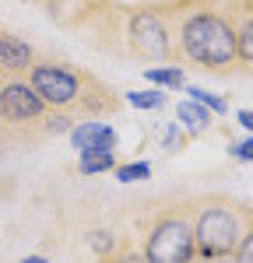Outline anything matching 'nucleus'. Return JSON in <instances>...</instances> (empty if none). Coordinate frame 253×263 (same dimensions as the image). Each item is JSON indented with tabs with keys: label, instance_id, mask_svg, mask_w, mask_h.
<instances>
[{
	"label": "nucleus",
	"instance_id": "obj_1",
	"mask_svg": "<svg viewBox=\"0 0 253 263\" xmlns=\"http://www.w3.org/2000/svg\"><path fill=\"white\" fill-rule=\"evenodd\" d=\"M172 67H201L208 74H243L225 0H172L169 4Z\"/></svg>",
	"mask_w": 253,
	"mask_h": 263
},
{
	"label": "nucleus",
	"instance_id": "obj_2",
	"mask_svg": "<svg viewBox=\"0 0 253 263\" xmlns=\"http://www.w3.org/2000/svg\"><path fill=\"white\" fill-rule=\"evenodd\" d=\"M25 81L42 99V105L49 112H60V116H70V120L113 116L123 105V99L105 81H99L92 70L74 67L67 60H57V57H35Z\"/></svg>",
	"mask_w": 253,
	"mask_h": 263
},
{
	"label": "nucleus",
	"instance_id": "obj_3",
	"mask_svg": "<svg viewBox=\"0 0 253 263\" xmlns=\"http://www.w3.org/2000/svg\"><path fill=\"white\" fill-rule=\"evenodd\" d=\"M70 126L74 120L49 112L25 78H4L0 84V144L46 141L57 134H70Z\"/></svg>",
	"mask_w": 253,
	"mask_h": 263
},
{
	"label": "nucleus",
	"instance_id": "obj_4",
	"mask_svg": "<svg viewBox=\"0 0 253 263\" xmlns=\"http://www.w3.org/2000/svg\"><path fill=\"white\" fill-rule=\"evenodd\" d=\"M190 224H193L197 253L225 256L253 228V207L225 193H204L190 200Z\"/></svg>",
	"mask_w": 253,
	"mask_h": 263
},
{
	"label": "nucleus",
	"instance_id": "obj_5",
	"mask_svg": "<svg viewBox=\"0 0 253 263\" xmlns=\"http://www.w3.org/2000/svg\"><path fill=\"white\" fill-rule=\"evenodd\" d=\"M141 228V256L144 263H190L193 246V224H190V200L169 203L151 218L137 221Z\"/></svg>",
	"mask_w": 253,
	"mask_h": 263
},
{
	"label": "nucleus",
	"instance_id": "obj_6",
	"mask_svg": "<svg viewBox=\"0 0 253 263\" xmlns=\"http://www.w3.org/2000/svg\"><path fill=\"white\" fill-rule=\"evenodd\" d=\"M123 53L137 63H169L172 60V35H169V4L162 7H130L123 11L120 28Z\"/></svg>",
	"mask_w": 253,
	"mask_h": 263
},
{
	"label": "nucleus",
	"instance_id": "obj_7",
	"mask_svg": "<svg viewBox=\"0 0 253 263\" xmlns=\"http://www.w3.org/2000/svg\"><path fill=\"white\" fill-rule=\"evenodd\" d=\"M225 11L232 21V35H236V57L243 74L253 70V0H225Z\"/></svg>",
	"mask_w": 253,
	"mask_h": 263
},
{
	"label": "nucleus",
	"instance_id": "obj_8",
	"mask_svg": "<svg viewBox=\"0 0 253 263\" xmlns=\"http://www.w3.org/2000/svg\"><path fill=\"white\" fill-rule=\"evenodd\" d=\"M35 57H39V53H35L32 42L0 25V74H4V78H25L28 67L35 63Z\"/></svg>",
	"mask_w": 253,
	"mask_h": 263
},
{
	"label": "nucleus",
	"instance_id": "obj_9",
	"mask_svg": "<svg viewBox=\"0 0 253 263\" xmlns=\"http://www.w3.org/2000/svg\"><path fill=\"white\" fill-rule=\"evenodd\" d=\"M70 144H74V151H116V144H120V134L113 130V126H105V123H95V120H81L70 126Z\"/></svg>",
	"mask_w": 253,
	"mask_h": 263
},
{
	"label": "nucleus",
	"instance_id": "obj_10",
	"mask_svg": "<svg viewBox=\"0 0 253 263\" xmlns=\"http://www.w3.org/2000/svg\"><path fill=\"white\" fill-rule=\"evenodd\" d=\"M176 120L187 126L190 137L208 134V130H211V112L204 109V105H197V102H179V105H176Z\"/></svg>",
	"mask_w": 253,
	"mask_h": 263
},
{
	"label": "nucleus",
	"instance_id": "obj_11",
	"mask_svg": "<svg viewBox=\"0 0 253 263\" xmlns=\"http://www.w3.org/2000/svg\"><path fill=\"white\" fill-rule=\"evenodd\" d=\"M116 151H84L78 168H81L84 176H99V172H113L116 168Z\"/></svg>",
	"mask_w": 253,
	"mask_h": 263
},
{
	"label": "nucleus",
	"instance_id": "obj_12",
	"mask_svg": "<svg viewBox=\"0 0 253 263\" xmlns=\"http://www.w3.org/2000/svg\"><path fill=\"white\" fill-rule=\"evenodd\" d=\"M144 78L151 84H162V88H187V78H183V67H144Z\"/></svg>",
	"mask_w": 253,
	"mask_h": 263
},
{
	"label": "nucleus",
	"instance_id": "obj_13",
	"mask_svg": "<svg viewBox=\"0 0 253 263\" xmlns=\"http://www.w3.org/2000/svg\"><path fill=\"white\" fill-rule=\"evenodd\" d=\"M190 102H197V105H204L211 116L218 112V116H225L229 112V99H222V95H214V91H204V88H197V84H190L187 88Z\"/></svg>",
	"mask_w": 253,
	"mask_h": 263
},
{
	"label": "nucleus",
	"instance_id": "obj_14",
	"mask_svg": "<svg viewBox=\"0 0 253 263\" xmlns=\"http://www.w3.org/2000/svg\"><path fill=\"white\" fill-rule=\"evenodd\" d=\"M88 246H92V253H95L99 263H102V260H109V256L120 249V235L102 228V232H92V235H88Z\"/></svg>",
	"mask_w": 253,
	"mask_h": 263
},
{
	"label": "nucleus",
	"instance_id": "obj_15",
	"mask_svg": "<svg viewBox=\"0 0 253 263\" xmlns=\"http://www.w3.org/2000/svg\"><path fill=\"white\" fill-rule=\"evenodd\" d=\"M123 102L134 105V109H162L166 105V95L155 91V88H148V91H123Z\"/></svg>",
	"mask_w": 253,
	"mask_h": 263
},
{
	"label": "nucleus",
	"instance_id": "obj_16",
	"mask_svg": "<svg viewBox=\"0 0 253 263\" xmlns=\"http://www.w3.org/2000/svg\"><path fill=\"white\" fill-rule=\"evenodd\" d=\"M113 172H116V179H120V182H141V179L151 176V165H148V162H127V165H116Z\"/></svg>",
	"mask_w": 253,
	"mask_h": 263
},
{
	"label": "nucleus",
	"instance_id": "obj_17",
	"mask_svg": "<svg viewBox=\"0 0 253 263\" xmlns=\"http://www.w3.org/2000/svg\"><path fill=\"white\" fill-rule=\"evenodd\" d=\"M102 263H144V256H141V249H134L130 239H120V249H116L109 260H102Z\"/></svg>",
	"mask_w": 253,
	"mask_h": 263
},
{
	"label": "nucleus",
	"instance_id": "obj_18",
	"mask_svg": "<svg viewBox=\"0 0 253 263\" xmlns=\"http://www.w3.org/2000/svg\"><path fill=\"white\" fill-rule=\"evenodd\" d=\"M232 260L236 263H253V228L239 239V246L232 249Z\"/></svg>",
	"mask_w": 253,
	"mask_h": 263
},
{
	"label": "nucleus",
	"instance_id": "obj_19",
	"mask_svg": "<svg viewBox=\"0 0 253 263\" xmlns=\"http://www.w3.org/2000/svg\"><path fill=\"white\" fill-rule=\"evenodd\" d=\"M179 144H183V137H179V126H176V123H169L166 137H162V147H166V151H176Z\"/></svg>",
	"mask_w": 253,
	"mask_h": 263
},
{
	"label": "nucleus",
	"instance_id": "obj_20",
	"mask_svg": "<svg viewBox=\"0 0 253 263\" xmlns=\"http://www.w3.org/2000/svg\"><path fill=\"white\" fill-rule=\"evenodd\" d=\"M232 151H236V158H239V162H250V158H253V137L239 141L236 147H232Z\"/></svg>",
	"mask_w": 253,
	"mask_h": 263
},
{
	"label": "nucleus",
	"instance_id": "obj_21",
	"mask_svg": "<svg viewBox=\"0 0 253 263\" xmlns=\"http://www.w3.org/2000/svg\"><path fill=\"white\" fill-rule=\"evenodd\" d=\"M190 263H236L232 260V253H225V256H211V253H193V260Z\"/></svg>",
	"mask_w": 253,
	"mask_h": 263
},
{
	"label": "nucleus",
	"instance_id": "obj_22",
	"mask_svg": "<svg viewBox=\"0 0 253 263\" xmlns=\"http://www.w3.org/2000/svg\"><path fill=\"white\" fill-rule=\"evenodd\" d=\"M239 126H243V130H253V112L250 109H239Z\"/></svg>",
	"mask_w": 253,
	"mask_h": 263
},
{
	"label": "nucleus",
	"instance_id": "obj_23",
	"mask_svg": "<svg viewBox=\"0 0 253 263\" xmlns=\"http://www.w3.org/2000/svg\"><path fill=\"white\" fill-rule=\"evenodd\" d=\"M21 263H49V260H46V256H25Z\"/></svg>",
	"mask_w": 253,
	"mask_h": 263
},
{
	"label": "nucleus",
	"instance_id": "obj_24",
	"mask_svg": "<svg viewBox=\"0 0 253 263\" xmlns=\"http://www.w3.org/2000/svg\"><path fill=\"white\" fill-rule=\"evenodd\" d=\"M0 84H4V74H0Z\"/></svg>",
	"mask_w": 253,
	"mask_h": 263
},
{
	"label": "nucleus",
	"instance_id": "obj_25",
	"mask_svg": "<svg viewBox=\"0 0 253 263\" xmlns=\"http://www.w3.org/2000/svg\"><path fill=\"white\" fill-rule=\"evenodd\" d=\"M42 4H49V0H42Z\"/></svg>",
	"mask_w": 253,
	"mask_h": 263
}]
</instances>
